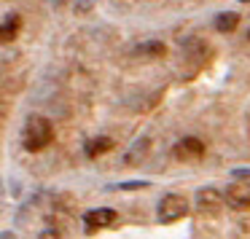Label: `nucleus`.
Segmentation results:
<instances>
[{
  "label": "nucleus",
  "mask_w": 250,
  "mask_h": 239,
  "mask_svg": "<svg viewBox=\"0 0 250 239\" xmlns=\"http://www.w3.org/2000/svg\"><path fill=\"white\" fill-rule=\"evenodd\" d=\"M110 145H113V142H110L108 137H92V140H86V145H83V153H86L89 159H97L100 153L110 151Z\"/></svg>",
  "instance_id": "9"
},
{
  "label": "nucleus",
  "mask_w": 250,
  "mask_h": 239,
  "mask_svg": "<svg viewBox=\"0 0 250 239\" xmlns=\"http://www.w3.org/2000/svg\"><path fill=\"white\" fill-rule=\"evenodd\" d=\"M221 199L223 196L218 194L215 188H202L199 194L194 196V204L199 212H205V215H215L218 210H221Z\"/></svg>",
  "instance_id": "5"
},
{
  "label": "nucleus",
  "mask_w": 250,
  "mask_h": 239,
  "mask_svg": "<svg viewBox=\"0 0 250 239\" xmlns=\"http://www.w3.org/2000/svg\"><path fill=\"white\" fill-rule=\"evenodd\" d=\"M51 140H54V126H51V121L46 119V116H30L24 129H22L24 151L38 153V151H43Z\"/></svg>",
  "instance_id": "1"
},
{
  "label": "nucleus",
  "mask_w": 250,
  "mask_h": 239,
  "mask_svg": "<svg viewBox=\"0 0 250 239\" xmlns=\"http://www.w3.org/2000/svg\"><path fill=\"white\" fill-rule=\"evenodd\" d=\"M188 212V199L183 194H164L159 199V207H156V215L162 223H172V220H180V218Z\"/></svg>",
  "instance_id": "2"
},
{
  "label": "nucleus",
  "mask_w": 250,
  "mask_h": 239,
  "mask_svg": "<svg viewBox=\"0 0 250 239\" xmlns=\"http://www.w3.org/2000/svg\"><path fill=\"white\" fill-rule=\"evenodd\" d=\"M51 3H54V6H65L67 0H51Z\"/></svg>",
  "instance_id": "14"
},
{
  "label": "nucleus",
  "mask_w": 250,
  "mask_h": 239,
  "mask_svg": "<svg viewBox=\"0 0 250 239\" xmlns=\"http://www.w3.org/2000/svg\"><path fill=\"white\" fill-rule=\"evenodd\" d=\"M116 210H108V207H100V210H89L83 215V226L86 231H94V228H105V226H113L116 223Z\"/></svg>",
  "instance_id": "4"
},
{
  "label": "nucleus",
  "mask_w": 250,
  "mask_h": 239,
  "mask_svg": "<svg viewBox=\"0 0 250 239\" xmlns=\"http://www.w3.org/2000/svg\"><path fill=\"white\" fill-rule=\"evenodd\" d=\"M248 38H250V33H248Z\"/></svg>",
  "instance_id": "16"
},
{
  "label": "nucleus",
  "mask_w": 250,
  "mask_h": 239,
  "mask_svg": "<svg viewBox=\"0 0 250 239\" xmlns=\"http://www.w3.org/2000/svg\"><path fill=\"white\" fill-rule=\"evenodd\" d=\"M19 27H22V19H19L17 14H11L6 22H0V43H8V40L17 38Z\"/></svg>",
  "instance_id": "8"
},
{
  "label": "nucleus",
  "mask_w": 250,
  "mask_h": 239,
  "mask_svg": "<svg viewBox=\"0 0 250 239\" xmlns=\"http://www.w3.org/2000/svg\"><path fill=\"white\" fill-rule=\"evenodd\" d=\"M148 148H151V137H140V140H135V142H132V148L126 151V159H124V161L132 164V167H135V164H140L143 159H146Z\"/></svg>",
  "instance_id": "7"
},
{
  "label": "nucleus",
  "mask_w": 250,
  "mask_h": 239,
  "mask_svg": "<svg viewBox=\"0 0 250 239\" xmlns=\"http://www.w3.org/2000/svg\"><path fill=\"white\" fill-rule=\"evenodd\" d=\"M172 153L180 161H188V159L202 156V153H205V145H202V140H196V137H183V140L172 148Z\"/></svg>",
  "instance_id": "6"
},
{
  "label": "nucleus",
  "mask_w": 250,
  "mask_h": 239,
  "mask_svg": "<svg viewBox=\"0 0 250 239\" xmlns=\"http://www.w3.org/2000/svg\"><path fill=\"white\" fill-rule=\"evenodd\" d=\"M137 54H153V57H159V54H164V43H159V40H153V43H143V46H137Z\"/></svg>",
  "instance_id": "11"
},
{
  "label": "nucleus",
  "mask_w": 250,
  "mask_h": 239,
  "mask_svg": "<svg viewBox=\"0 0 250 239\" xmlns=\"http://www.w3.org/2000/svg\"><path fill=\"white\" fill-rule=\"evenodd\" d=\"M234 178H250V169H234Z\"/></svg>",
  "instance_id": "13"
},
{
  "label": "nucleus",
  "mask_w": 250,
  "mask_h": 239,
  "mask_svg": "<svg viewBox=\"0 0 250 239\" xmlns=\"http://www.w3.org/2000/svg\"><path fill=\"white\" fill-rule=\"evenodd\" d=\"M113 188H121V191H129V188H146V183H119Z\"/></svg>",
  "instance_id": "12"
},
{
  "label": "nucleus",
  "mask_w": 250,
  "mask_h": 239,
  "mask_svg": "<svg viewBox=\"0 0 250 239\" xmlns=\"http://www.w3.org/2000/svg\"><path fill=\"white\" fill-rule=\"evenodd\" d=\"M0 207H3V201H0Z\"/></svg>",
  "instance_id": "15"
},
{
  "label": "nucleus",
  "mask_w": 250,
  "mask_h": 239,
  "mask_svg": "<svg viewBox=\"0 0 250 239\" xmlns=\"http://www.w3.org/2000/svg\"><path fill=\"white\" fill-rule=\"evenodd\" d=\"M223 199H226V204L231 207V210H248L250 207V183L248 180L231 183L226 188V194H223Z\"/></svg>",
  "instance_id": "3"
},
{
  "label": "nucleus",
  "mask_w": 250,
  "mask_h": 239,
  "mask_svg": "<svg viewBox=\"0 0 250 239\" xmlns=\"http://www.w3.org/2000/svg\"><path fill=\"white\" fill-rule=\"evenodd\" d=\"M237 24H239V17H237V14H231V11L218 14V17H215V27L221 30V33H231Z\"/></svg>",
  "instance_id": "10"
}]
</instances>
